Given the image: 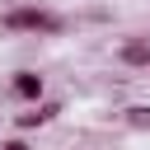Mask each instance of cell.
Segmentation results:
<instances>
[{"instance_id": "cell-1", "label": "cell", "mask_w": 150, "mask_h": 150, "mask_svg": "<svg viewBox=\"0 0 150 150\" xmlns=\"http://www.w3.org/2000/svg\"><path fill=\"white\" fill-rule=\"evenodd\" d=\"M0 28L5 33H42V38H61L70 23L56 14V9H42V5H14L0 14Z\"/></svg>"}, {"instance_id": "cell-2", "label": "cell", "mask_w": 150, "mask_h": 150, "mask_svg": "<svg viewBox=\"0 0 150 150\" xmlns=\"http://www.w3.org/2000/svg\"><path fill=\"white\" fill-rule=\"evenodd\" d=\"M61 112H66V103H61V98H38V103H28V112H14V131L47 127V122H56Z\"/></svg>"}, {"instance_id": "cell-3", "label": "cell", "mask_w": 150, "mask_h": 150, "mask_svg": "<svg viewBox=\"0 0 150 150\" xmlns=\"http://www.w3.org/2000/svg\"><path fill=\"white\" fill-rule=\"evenodd\" d=\"M9 98H14V103H38V98H47V80L23 66V70L9 75Z\"/></svg>"}, {"instance_id": "cell-4", "label": "cell", "mask_w": 150, "mask_h": 150, "mask_svg": "<svg viewBox=\"0 0 150 150\" xmlns=\"http://www.w3.org/2000/svg\"><path fill=\"white\" fill-rule=\"evenodd\" d=\"M117 66L127 70H150V38H127L117 47Z\"/></svg>"}, {"instance_id": "cell-5", "label": "cell", "mask_w": 150, "mask_h": 150, "mask_svg": "<svg viewBox=\"0 0 150 150\" xmlns=\"http://www.w3.org/2000/svg\"><path fill=\"white\" fill-rule=\"evenodd\" d=\"M122 122L136 127V131H150V103H131V108L122 112Z\"/></svg>"}, {"instance_id": "cell-6", "label": "cell", "mask_w": 150, "mask_h": 150, "mask_svg": "<svg viewBox=\"0 0 150 150\" xmlns=\"http://www.w3.org/2000/svg\"><path fill=\"white\" fill-rule=\"evenodd\" d=\"M0 150H33V145H28L23 136H9V141H0Z\"/></svg>"}]
</instances>
